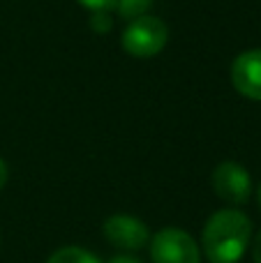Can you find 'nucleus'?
<instances>
[{
	"mask_svg": "<svg viewBox=\"0 0 261 263\" xmlns=\"http://www.w3.org/2000/svg\"><path fill=\"white\" fill-rule=\"evenodd\" d=\"M252 240V222L243 210L225 208L208 217L201 250L208 263H238Z\"/></svg>",
	"mask_w": 261,
	"mask_h": 263,
	"instance_id": "nucleus-1",
	"label": "nucleus"
},
{
	"mask_svg": "<svg viewBox=\"0 0 261 263\" xmlns=\"http://www.w3.org/2000/svg\"><path fill=\"white\" fill-rule=\"evenodd\" d=\"M169 42V28L157 16H139L123 32V49L134 58H153Z\"/></svg>",
	"mask_w": 261,
	"mask_h": 263,
	"instance_id": "nucleus-2",
	"label": "nucleus"
},
{
	"mask_svg": "<svg viewBox=\"0 0 261 263\" xmlns=\"http://www.w3.org/2000/svg\"><path fill=\"white\" fill-rule=\"evenodd\" d=\"M153 263H201V247L188 231L164 227L151 236Z\"/></svg>",
	"mask_w": 261,
	"mask_h": 263,
	"instance_id": "nucleus-3",
	"label": "nucleus"
},
{
	"mask_svg": "<svg viewBox=\"0 0 261 263\" xmlns=\"http://www.w3.org/2000/svg\"><path fill=\"white\" fill-rule=\"evenodd\" d=\"M213 190L222 201L231 205H240L252 194V180L245 166L238 162H222L213 171Z\"/></svg>",
	"mask_w": 261,
	"mask_h": 263,
	"instance_id": "nucleus-4",
	"label": "nucleus"
},
{
	"mask_svg": "<svg viewBox=\"0 0 261 263\" xmlns=\"http://www.w3.org/2000/svg\"><path fill=\"white\" fill-rule=\"evenodd\" d=\"M104 238L125 252H139L151 242V231L139 217L132 215H111L104 222Z\"/></svg>",
	"mask_w": 261,
	"mask_h": 263,
	"instance_id": "nucleus-5",
	"label": "nucleus"
},
{
	"mask_svg": "<svg viewBox=\"0 0 261 263\" xmlns=\"http://www.w3.org/2000/svg\"><path fill=\"white\" fill-rule=\"evenodd\" d=\"M231 83L243 97L261 102V49H250L231 63Z\"/></svg>",
	"mask_w": 261,
	"mask_h": 263,
	"instance_id": "nucleus-6",
	"label": "nucleus"
},
{
	"mask_svg": "<svg viewBox=\"0 0 261 263\" xmlns=\"http://www.w3.org/2000/svg\"><path fill=\"white\" fill-rule=\"evenodd\" d=\"M46 263H102V261L92 252L83 250V247L67 245V247H60L58 252H53Z\"/></svg>",
	"mask_w": 261,
	"mask_h": 263,
	"instance_id": "nucleus-7",
	"label": "nucleus"
},
{
	"mask_svg": "<svg viewBox=\"0 0 261 263\" xmlns=\"http://www.w3.org/2000/svg\"><path fill=\"white\" fill-rule=\"evenodd\" d=\"M153 0H116V9L123 18L134 21L139 16H146L148 9H151Z\"/></svg>",
	"mask_w": 261,
	"mask_h": 263,
	"instance_id": "nucleus-8",
	"label": "nucleus"
},
{
	"mask_svg": "<svg viewBox=\"0 0 261 263\" xmlns=\"http://www.w3.org/2000/svg\"><path fill=\"white\" fill-rule=\"evenodd\" d=\"M79 3L90 12H109L111 7H116V0H79Z\"/></svg>",
	"mask_w": 261,
	"mask_h": 263,
	"instance_id": "nucleus-9",
	"label": "nucleus"
},
{
	"mask_svg": "<svg viewBox=\"0 0 261 263\" xmlns=\"http://www.w3.org/2000/svg\"><path fill=\"white\" fill-rule=\"evenodd\" d=\"M90 26L95 28L97 32H106V30H109L111 21H109V16H106V12H92V21H90Z\"/></svg>",
	"mask_w": 261,
	"mask_h": 263,
	"instance_id": "nucleus-10",
	"label": "nucleus"
},
{
	"mask_svg": "<svg viewBox=\"0 0 261 263\" xmlns=\"http://www.w3.org/2000/svg\"><path fill=\"white\" fill-rule=\"evenodd\" d=\"M252 259L254 263H261V231L257 233V238L252 242Z\"/></svg>",
	"mask_w": 261,
	"mask_h": 263,
	"instance_id": "nucleus-11",
	"label": "nucleus"
},
{
	"mask_svg": "<svg viewBox=\"0 0 261 263\" xmlns=\"http://www.w3.org/2000/svg\"><path fill=\"white\" fill-rule=\"evenodd\" d=\"M7 178H9V171H7V164H5V159L0 157V190H3L5 185H7Z\"/></svg>",
	"mask_w": 261,
	"mask_h": 263,
	"instance_id": "nucleus-12",
	"label": "nucleus"
},
{
	"mask_svg": "<svg viewBox=\"0 0 261 263\" xmlns=\"http://www.w3.org/2000/svg\"><path fill=\"white\" fill-rule=\"evenodd\" d=\"M109 263H141L139 259H134V256H127V254H120V256H114Z\"/></svg>",
	"mask_w": 261,
	"mask_h": 263,
	"instance_id": "nucleus-13",
	"label": "nucleus"
},
{
	"mask_svg": "<svg viewBox=\"0 0 261 263\" xmlns=\"http://www.w3.org/2000/svg\"><path fill=\"white\" fill-rule=\"evenodd\" d=\"M259 203H261V187H259Z\"/></svg>",
	"mask_w": 261,
	"mask_h": 263,
	"instance_id": "nucleus-14",
	"label": "nucleus"
}]
</instances>
